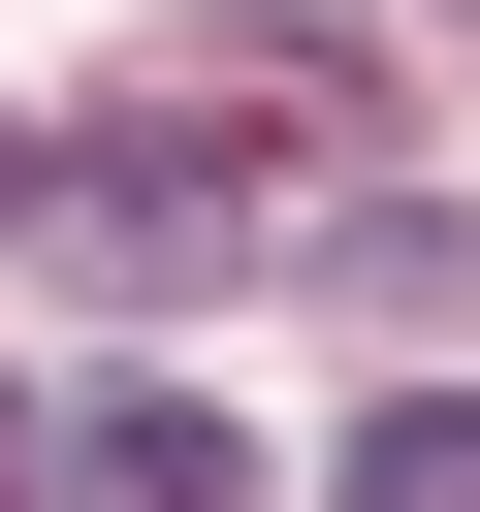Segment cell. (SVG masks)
<instances>
[{
	"mask_svg": "<svg viewBox=\"0 0 480 512\" xmlns=\"http://www.w3.org/2000/svg\"><path fill=\"white\" fill-rule=\"evenodd\" d=\"M0 512H64V448H32V416H0Z\"/></svg>",
	"mask_w": 480,
	"mask_h": 512,
	"instance_id": "obj_4",
	"label": "cell"
},
{
	"mask_svg": "<svg viewBox=\"0 0 480 512\" xmlns=\"http://www.w3.org/2000/svg\"><path fill=\"white\" fill-rule=\"evenodd\" d=\"M320 512H480V384H384V416L320 448Z\"/></svg>",
	"mask_w": 480,
	"mask_h": 512,
	"instance_id": "obj_3",
	"label": "cell"
},
{
	"mask_svg": "<svg viewBox=\"0 0 480 512\" xmlns=\"http://www.w3.org/2000/svg\"><path fill=\"white\" fill-rule=\"evenodd\" d=\"M64 512H256V448H224L192 384H96V416H64Z\"/></svg>",
	"mask_w": 480,
	"mask_h": 512,
	"instance_id": "obj_2",
	"label": "cell"
},
{
	"mask_svg": "<svg viewBox=\"0 0 480 512\" xmlns=\"http://www.w3.org/2000/svg\"><path fill=\"white\" fill-rule=\"evenodd\" d=\"M0 192H32V128H0Z\"/></svg>",
	"mask_w": 480,
	"mask_h": 512,
	"instance_id": "obj_5",
	"label": "cell"
},
{
	"mask_svg": "<svg viewBox=\"0 0 480 512\" xmlns=\"http://www.w3.org/2000/svg\"><path fill=\"white\" fill-rule=\"evenodd\" d=\"M288 256H320L384 352H448V320H480V224H448V192H352V224H288Z\"/></svg>",
	"mask_w": 480,
	"mask_h": 512,
	"instance_id": "obj_1",
	"label": "cell"
}]
</instances>
